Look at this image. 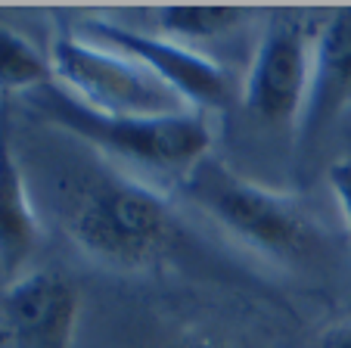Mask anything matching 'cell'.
<instances>
[{
	"instance_id": "cell-5",
	"label": "cell",
	"mask_w": 351,
	"mask_h": 348,
	"mask_svg": "<svg viewBox=\"0 0 351 348\" xmlns=\"http://www.w3.org/2000/svg\"><path fill=\"white\" fill-rule=\"evenodd\" d=\"M311 50L314 32L302 19L274 16L261 25L243 81V106L255 121L295 131L311 81Z\"/></svg>"
},
{
	"instance_id": "cell-12",
	"label": "cell",
	"mask_w": 351,
	"mask_h": 348,
	"mask_svg": "<svg viewBox=\"0 0 351 348\" xmlns=\"http://www.w3.org/2000/svg\"><path fill=\"white\" fill-rule=\"evenodd\" d=\"M326 184L332 190V199L339 205V215L345 221V230L351 237V156H342L326 168Z\"/></svg>"
},
{
	"instance_id": "cell-8",
	"label": "cell",
	"mask_w": 351,
	"mask_h": 348,
	"mask_svg": "<svg viewBox=\"0 0 351 348\" xmlns=\"http://www.w3.org/2000/svg\"><path fill=\"white\" fill-rule=\"evenodd\" d=\"M351 109V7H336L314 32L311 81L302 119L295 125V150H314L317 140Z\"/></svg>"
},
{
	"instance_id": "cell-7",
	"label": "cell",
	"mask_w": 351,
	"mask_h": 348,
	"mask_svg": "<svg viewBox=\"0 0 351 348\" xmlns=\"http://www.w3.org/2000/svg\"><path fill=\"white\" fill-rule=\"evenodd\" d=\"M78 314V286L56 268L16 277L0 296L3 327L19 348H72Z\"/></svg>"
},
{
	"instance_id": "cell-6",
	"label": "cell",
	"mask_w": 351,
	"mask_h": 348,
	"mask_svg": "<svg viewBox=\"0 0 351 348\" xmlns=\"http://www.w3.org/2000/svg\"><path fill=\"white\" fill-rule=\"evenodd\" d=\"M75 32L143 62L156 78L178 91L190 109H227L233 103L230 72L196 47L178 44L156 32H143L115 19H84Z\"/></svg>"
},
{
	"instance_id": "cell-11",
	"label": "cell",
	"mask_w": 351,
	"mask_h": 348,
	"mask_svg": "<svg viewBox=\"0 0 351 348\" xmlns=\"http://www.w3.org/2000/svg\"><path fill=\"white\" fill-rule=\"evenodd\" d=\"M53 84L50 53H40L19 32L0 25V100L34 97Z\"/></svg>"
},
{
	"instance_id": "cell-3",
	"label": "cell",
	"mask_w": 351,
	"mask_h": 348,
	"mask_svg": "<svg viewBox=\"0 0 351 348\" xmlns=\"http://www.w3.org/2000/svg\"><path fill=\"white\" fill-rule=\"evenodd\" d=\"M34 106L72 140L97 150L99 156L153 168L184 181L202 159L212 156V125L196 109L156 119H119L99 115L69 97L60 84H50L34 93Z\"/></svg>"
},
{
	"instance_id": "cell-2",
	"label": "cell",
	"mask_w": 351,
	"mask_h": 348,
	"mask_svg": "<svg viewBox=\"0 0 351 348\" xmlns=\"http://www.w3.org/2000/svg\"><path fill=\"white\" fill-rule=\"evenodd\" d=\"M178 190L193 209L212 218L233 240L277 264L314 268L330 255V240L317 218L292 193L243 178L218 156L202 159L178 184Z\"/></svg>"
},
{
	"instance_id": "cell-1",
	"label": "cell",
	"mask_w": 351,
	"mask_h": 348,
	"mask_svg": "<svg viewBox=\"0 0 351 348\" xmlns=\"http://www.w3.org/2000/svg\"><path fill=\"white\" fill-rule=\"evenodd\" d=\"M56 171L53 209L62 230L90 258L121 270L199 264L221 274L206 243L153 184L119 171L90 146L75 156H62Z\"/></svg>"
},
{
	"instance_id": "cell-14",
	"label": "cell",
	"mask_w": 351,
	"mask_h": 348,
	"mask_svg": "<svg viewBox=\"0 0 351 348\" xmlns=\"http://www.w3.org/2000/svg\"><path fill=\"white\" fill-rule=\"evenodd\" d=\"M165 348H237V345H230L227 339H218V336L193 333V336H180V339H174L171 345H165Z\"/></svg>"
},
{
	"instance_id": "cell-4",
	"label": "cell",
	"mask_w": 351,
	"mask_h": 348,
	"mask_svg": "<svg viewBox=\"0 0 351 348\" xmlns=\"http://www.w3.org/2000/svg\"><path fill=\"white\" fill-rule=\"evenodd\" d=\"M50 66L56 84L99 115L156 119L190 109L184 97L143 62L78 32H60L50 40Z\"/></svg>"
},
{
	"instance_id": "cell-9",
	"label": "cell",
	"mask_w": 351,
	"mask_h": 348,
	"mask_svg": "<svg viewBox=\"0 0 351 348\" xmlns=\"http://www.w3.org/2000/svg\"><path fill=\"white\" fill-rule=\"evenodd\" d=\"M40 221L32 202L25 171L16 156L10 100H0V270L16 274L34 255Z\"/></svg>"
},
{
	"instance_id": "cell-10",
	"label": "cell",
	"mask_w": 351,
	"mask_h": 348,
	"mask_svg": "<svg viewBox=\"0 0 351 348\" xmlns=\"http://www.w3.org/2000/svg\"><path fill=\"white\" fill-rule=\"evenodd\" d=\"M153 16L156 34L199 50L206 40L237 32L252 13L237 3H162L153 10Z\"/></svg>"
},
{
	"instance_id": "cell-13",
	"label": "cell",
	"mask_w": 351,
	"mask_h": 348,
	"mask_svg": "<svg viewBox=\"0 0 351 348\" xmlns=\"http://www.w3.org/2000/svg\"><path fill=\"white\" fill-rule=\"evenodd\" d=\"M311 348H351V321H339L332 327L320 329Z\"/></svg>"
}]
</instances>
